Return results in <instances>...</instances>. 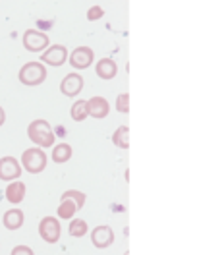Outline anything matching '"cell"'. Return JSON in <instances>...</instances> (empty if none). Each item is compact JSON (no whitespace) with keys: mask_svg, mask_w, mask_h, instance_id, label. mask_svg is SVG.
I'll use <instances>...</instances> for the list:
<instances>
[{"mask_svg":"<svg viewBox=\"0 0 224 255\" xmlns=\"http://www.w3.org/2000/svg\"><path fill=\"white\" fill-rule=\"evenodd\" d=\"M95 72L101 80L109 81V80H114V78H116V74H118V66H116V62H114L112 58H101L95 66Z\"/></svg>","mask_w":224,"mask_h":255,"instance_id":"5bb4252c","label":"cell"},{"mask_svg":"<svg viewBox=\"0 0 224 255\" xmlns=\"http://www.w3.org/2000/svg\"><path fill=\"white\" fill-rule=\"evenodd\" d=\"M78 211H80V209H78V205H76L72 199H60V205H58L56 215H58V219H62V221H72Z\"/></svg>","mask_w":224,"mask_h":255,"instance_id":"2e32d148","label":"cell"},{"mask_svg":"<svg viewBox=\"0 0 224 255\" xmlns=\"http://www.w3.org/2000/svg\"><path fill=\"white\" fill-rule=\"evenodd\" d=\"M95 60V52L89 47H78L72 50V54H68V62L74 70H87Z\"/></svg>","mask_w":224,"mask_h":255,"instance_id":"8992f818","label":"cell"},{"mask_svg":"<svg viewBox=\"0 0 224 255\" xmlns=\"http://www.w3.org/2000/svg\"><path fill=\"white\" fill-rule=\"evenodd\" d=\"M91 244L95 246L97 250H107L109 246L114 244V230H112L109 224H101L93 228L91 232Z\"/></svg>","mask_w":224,"mask_h":255,"instance_id":"9c48e42d","label":"cell"},{"mask_svg":"<svg viewBox=\"0 0 224 255\" xmlns=\"http://www.w3.org/2000/svg\"><path fill=\"white\" fill-rule=\"evenodd\" d=\"M116 111L122 112V114H128L129 112V95L128 93H120L116 97Z\"/></svg>","mask_w":224,"mask_h":255,"instance_id":"44dd1931","label":"cell"},{"mask_svg":"<svg viewBox=\"0 0 224 255\" xmlns=\"http://www.w3.org/2000/svg\"><path fill=\"white\" fill-rule=\"evenodd\" d=\"M83 78H81L78 72H72V74H68L64 80L60 81V91H62V95L66 97H78L81 93V89H83Z\"/></svg>","mask_w":224,"mask_h":255,"instance_id":"30bf717a","label":"cell"},{"mask_svg":"<svg viewBox=\"0 0 224 255\" xmlns=\"http://www.w3.org/2000/svg\"><path fill=\"white\" fill-rule=\"evenodd\" d=\"M23 47L29 52H43L45 48L50 45V39H48L47 33L39 31V29H27L23 33Z\"/></svg>","mask_w":224,"mask_h":255,"instance_id":"5b68a950","label":"cell"},{"mask_svg":"<svg viewBox=\"0 0 224 255\" xmlns=\"http://www.w3.org/2000/svg\"><path fill=\"white\" fill-rule=\"evenodd\" d=\"M103 16H105V10H103L101 6H91V8L87 10V19H89V21H97V19H101Z\"/></svg>","mask_w":224,"mask_h":255,"instance_id":"7402d4cb","label":"cell"},{"mask_svg":"<svg viewBox=\"0 0 224 255\" xmlns=\"http://www.w3.org/2000/svg\"><path fill=\"white\" fill-rule=\"evenodd\" d=\"M4 122H6V111H4L2 107H0V126H2Z\"/></svg>","mask_w":224,"mask_h":255,"instance_id":"cb8c5ba5","label":"cell"},{"mask_svg":"<svg viewBox=\"0 0 224 255\" xmlns=\"http://www.w3.org/2000/svg\"><path fill=\"white\" fill-rule=\"evenodd\" d=\"M68 60V48L64 45H48L43 52H41V62L47 66H62Z\"/></svg>","mask_w":224,"mask_h":255,"instance_id":"52a82bcc","label":"cell"},{"mask_svg":"<svg viewBox=\"0 0 224 255\" xmlns=\"http://www.w3.org/2000/svg\"><path fill=\"white\" fill-rule=\"evenodd\" d=\"M10 255H35V252H33L29 246H16L10 252Z\"/></svg>","mask_w":224,"mask_h":255,"instance_id":"603a6c76","label":"cell"},{"mask_svg":"<svg viewBox=\"0 0 224 255\" xmlns=\"http://www.w3.org/2000/svg\"><path fill=\"white\" fill-rule=\"evenodd\" d=\"M17 78L27 87H37V85H41L43 81L47 80V68L43 66V62L33 60V62H27L21 66Z\"/></svg>","mask_w":224,"mask_h":255,"instance_id":"3957f363","label":"cell"},{"mask_svg":"<svg viewBox=\"0 0 224 255\" xmlns=\"http://www.w3.org/2000/svg\"><path fill=\"white\" fill-rule=\"evenodd\" d=\"M74 151H72V145L70 143H56L52 147V160L56 164H64L68 160L72 159Z\"/></svg>","mask_w":224,"mask_h":255,"instance_id":"9a60e30c","label":"cell"},{"mask_svg":"<svg viewBox=\"0 0 224 255\" xmlns=\"http://www.w3.org/2000/svg\"><path fill=\"white\" fill-rule=\"evenodd\" d=\"M129 128L128 126H120L114 133H112V143L120 149H128L129 147Z\"/></svg>","mask_w":224,"mask_h":255,"instance_id":"d6986e66","label":"cell"},{"mask_svg":"<svg viewBox=\"0 0 224 255\" xmlns=\"http://www.w3.org/2000/svg\"><path fill=\"white\" fill-rule=\"evenodd\" d=\"M27 137L31 139V143H35V147H41V149L52 147L54 141H56L52 126L48 124L47 120H43V118L33 120L31 124L27 126Z\"/></svg>","mask_w":224,"mask_h":255,"instance_id":"6da1fadb","label":"cell"},{"mask_svg":"<svg viewBox=\"0 0 224 255\" xmlns=\"http://www.w3.org/2000/svg\"><path fill=\"white\" fill-rule=\"evenodd\" d=\"M60 199H72V201L78 205V209H83L85 201H87V195L80 190H68V191L62 193V197H60Z\"/></svg>","mask_w":224,"mask_h":255,"instance_id":"ffe728a7","label":"cell"},{"mask_svg":"<svg viewBox=\"0 0 224 255\" xmlns=\"http://www.w3.org/2000/svg\"><path fill=\"white\" fill-rule=\"evenodd\" d=\"M70 116H72V120H74V122H83L85 118H89V112H87V101L78 99V101L72 105V109H70Z\"/></svg>","mask_w":224,"mask_h":255,"instance_id":"e0dca14e","label":"cell"},{"mask_svg":"<svg viewBox=\"0 0 224 255\" xmlns=\"http://www.w3.org/2000/svg\"><path fill=\"white\" fill-rule=\"evenodd\" d=\"M25 184L23 182H19V180H14V182H10L8 184V188H6V199H8V203H12V205H19L23 199H25Z\"/></svg>","mask_w":224,"mask_h":255,"instance_id":"4fadbf2b","label":"cell"},{"mask_svg":"<svg viewBox=\"0 0 224 255\" xmlns=\"http://www.w3.org/2000/svg\"><path fill=\"white\" fill-rule=\"evenodd\" d=\"M68 232H70L72 238H83V236L89 232V226H87V223H85L83 219H76V217H74V219L70 221Z\"/></svg>","mask_w":224,"mask_h":255,"instance_id":"ac0fdd59","label":"cell"},{"mask_svg":"<svg viewBox=\"0 0 224 255\" xmlns=\"http://www.w3.org/2000/svg\"><path fill=\"white\" fill-rule=\"evenodd\" d=\"M21 162L16 157H2L0 159V180L2 182H14L21 176Z\"/></svg>","mask_w":224,"mask_h":255,"instance_id":"ba28073f","label":"cell"},{"mask_svg":"<svg viewBox=\"0 0 224 255\" xmlns=\"http://www.w3.org/2000/svg\"><path fill=\"white\" fill-rule=\"evenodd\" d=\"M25 223V215H23V211L21 209H8L6 213H4V217H2V224H4V228L6 230H19L21 226Z\"/></svg>","mask_w":224,"mask_h":255,"instance_id":"7c38bea8","label":"cell"},{"mask_svg":"<svg viewBox=\"0 0 224 255\" xmlns=\"http://www.w3.org/2000/svg\"><path fill=\"white\" fill-rule=\"evenodd\" d=\"M39 236L45 240L47 244H56L62 236V226L58 217H45L39 223Z\"/></svg>","mask_w":224,"mask_h":255,"instance_id":"277c9868","label":"cell"},{"mask_svg":"<svg viewBox=\"0 0 224 255\" xmlns=\"http://www.w3.org/2000/svg\"><path fill=\"white\" fill-rule=\"evenodd\" d=\"M47 153L41 147H29L21 153V168H25L29 174H41L47 168Z\"/></svg>","mask_w":224,"mask_h":255,"instance_id":"7a4b0ae2","label":"cell"},{"mask_svg":"<svg viewBox=\"0 0 224 255\" xmlns=\"http://www.w3.org/2000/svg\"><path fill=\"white\" fill-rule=\"evenodd\" d=\"M87 112H89V116H93L97 120H103V118L109 116L111 105H109V101L105 97H91L87 101Z\"/></svg>","mask_w":224,"mask_h":255,"instance_id":"8fae6325","label":"cell"}]
</instances>
